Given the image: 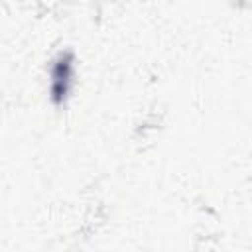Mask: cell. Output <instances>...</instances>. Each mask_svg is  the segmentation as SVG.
Here are the masks:
<instances>
[{
	"instance_id": "obj_1",
	"label": "cell",
	"mask_w": 252,
	"mask_h": 252,
	"mask_svg": "<svg viewBox=\"0 0 252 252\" xmlns=\"http://www.w3.org/2000/svg\"><path fill=\"white\" fill-rule=\"evenodd\" d=\"M71 77H73V55L67 51L63 53L53 69H51V98L53 102H63L67 93H69V85H71Z\"/></svg>"
}]
</instances>
